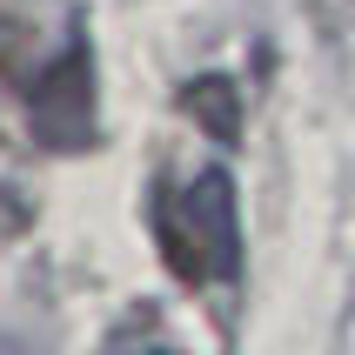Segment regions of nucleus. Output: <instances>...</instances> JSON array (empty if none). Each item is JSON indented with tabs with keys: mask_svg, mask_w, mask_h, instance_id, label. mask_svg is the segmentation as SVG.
I'll list each match as a JSON object with an SVG mask.
<instances>
[{
	"mask_svg": "<svg viewBox=\"0 0 355 355\" xmlns=\"http://www.w3.org/2000/svg\"><path fill=\"white\" fill-rule=\"evenodd\" d=\"M27 114H34L40 141H54V148H80L94 135V54H87V40H67L54 67H40V80L27 87Z\"/></svg>",
	"mask_w": 355,
	"mask_h": 355,
	"instance_id": "1",
	"label": "nucleus"
},
{
	"mask_svg": "<svg viewBox=\"0 0 355 355\" xmlns=\"http://www.w3.org/2000/svg\"><path fill=\"white\" fill-rule=\"evenodd\" d=\"M188 215H195L201 241H208V261H215V275H235L241 268V228H235V181L208 168V175L188 188Z\"/></svg>",
	"mask_w": 355,
	"mask_h": 355,
	"instance_id": "2",
	"label": "nucleus"
},
{
	"mask_svg": "<svg viewBox=\"0 0 355 355\" xmlns=\"http://www.w3.org/2000/svg\"><path fill=\"white\" fill-rule=\"evenodd\" d=\"M155 241L175 282H208L215 275V261H208V241H201L195 215H188V195H155Z\"/></svg>",
	"mask_w": 355,
	"mask_h": 355,
	"instance_id": "3",
	"label": "nucleus"
},
{
	"mask_svg": "<svg viewBox=\"0 0 355 355\" xmlns=\"http://www.w3.org/2000/svg\"><path fill=\"white\" fill-rule=\"evenodd\" d=\"M181 107H188V121H195L208 141H221V148L241 141V87L228 74H195L181 87Z\"/></svg>",
	"mask_w": 355,
	"mask_h": 355,
	"instance_id": "4",
	"label": "nucleus"
}]
</instances>
